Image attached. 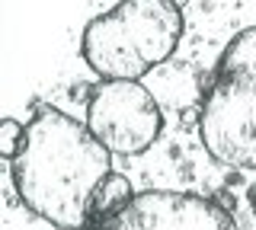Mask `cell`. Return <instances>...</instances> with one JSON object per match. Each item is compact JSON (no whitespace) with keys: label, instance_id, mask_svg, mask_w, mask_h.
<instances>
[{"label":"cell","instance_id":"7a4b0ae2","mask_svg":"<svg viewBox=\"0 0 256 230\" xmlns=\"http://www.w3.org/2000/svg\"><path fill=\"white\" fill-rule=\"evenodd\" d=\"M186 32L182 10L170 0H118L112 10L86 22L80 54L102 80H134L173 58Z\"/></svg>","mask_w":256,"mask_h":230},{"label":"cell","instance_id":"52a82bcc","mask_svg":"<svg viewBox=\"0 0 256 230\" xmlns=\"http://www.w3.org/2000/svg\"><path fill=\"white\" fill-rule=\"evenodd\" d=\"M22 141H26V125H20L16 118H4V122H0V157L16 160Z\"/></svg>","mask_w":256,"mask_h":230},{"label":"cell","instance_id":"277c9868","mask_svg":"<svg viewBox=\"0 0 256 230\" xmlns=\"http://www.w3.org/2000/svg\"><path fill=\"white\" fill-rule=\"evenodd\" d=\"M86 128L109 154L138 157L160 138V102L144 83L102 80L86 102Z\"/></svg>","mask_w":256,"mask_h":230},{"label":"cell","instance_id":"8992f818","mask_svg":"<svg viewBox=\"0 0 256 230\" xmlns=\"http://www.w3.org/2000/svg\"><path fill=\"white\" fill-rule=\"evenodd\" d=\"M132 198H134L132 182H128L125 176H118V173H109L106 182L100 186V192H96V198H93V221L116 214L118 208H125Z\"/></svg>","mask_w":256,"mask_h":230},{"label":"cell","instance_id":"6da1fadb","mask_svg":"<svg viewBox=\"0 0 256 230\" xmlns=\"http://www.w3.org/2000/svg\"><path fill=\"white\" fill-rule=\"evenodd\" d=\"M112 173V154L86 122L61 109L42 106L26 125L10 176L20 202L58 230H84L93 224V198Z\"/></svg>","mask_w":256,"mask_h":230},{"label":"cell","instance_id":"9c48e42d","mask_svg":"<svg viewBox=\"0 0 256 230\" xmlns=\"http://www.w3.org/2000/svg\"><path fill=\"white\" fill-rule=\"evenodd\" d=\"M253 211H256V189H253Z\"/></svg>","mask_w":256,"mask_h":230},{"label":"cell","instance_id":"5b68a950","mask_svg":"<svg viewBox=\"0 0 256 230\" xmlns=\"http://www.w3.org/2000/svg\"><path fill=\"white\" fill-rule=\"evenodd\" d=\"M93 230H237V221L205 195L150 189L138 192L116 214L93 221Z\"/></svg>","mask_w":256,"mask_h":230},{"label":"cell","instance_id":"ba28073f","mask_svg":"<svg viewBox=\"0 0 256 230\" xmlns=\"http://www.w3.org/2000/svg\"><path fill=\"white\" fill-rule=\"evenodd\" d=\"M170 3L176 6V10H182V6H186V3H189V0H170Z\"/></svg>","mask_w":256,"mask_h":230},{"label":"cell","instance_id":"3957f363","mask_svg":"<svg viewBox=\"0 0 256 230\" xmlns=\"http://www.w3.org/2000/svg\"><path fill=\"white\" fill-rule=\"evenodd\" d=\"M198 141L221 166L256 170V70L218 67L198 112Z\"/></svg>","mask_w":256,"mask_h":230}]
</instances>
